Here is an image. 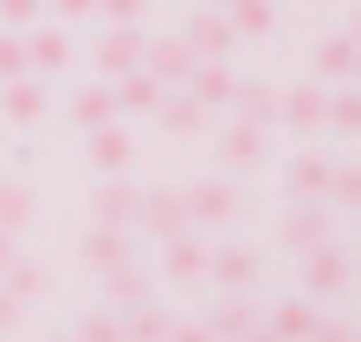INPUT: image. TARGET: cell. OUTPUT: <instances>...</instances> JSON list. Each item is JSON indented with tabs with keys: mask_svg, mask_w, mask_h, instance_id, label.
Masks as SVG:
<instances>
[{
	"mask_svg": "<svg viewBox=\"0 0 361 342\" xmlns=\"http://www.w3.org/2000/svg\"><path fill=\"white\" fill-rule=\"evenodd\" d=\"M310 342H355V336H348V323H323V317H316Z\"/></svg>",
	"mask_w": 361,
	"mask_h": 342,
	"instance_id": "obj_37",
	"label": "cell"
},
{
	"mask_svg": "<svg viewBox=\"0 0 361 342\" xmlns=\"http://www.w3.org/2000/svg\"><path fill=\"white\" fill-rule=\"evenodd\" d=\"M135 220H142L161 245L174 239V233H188V207H180V194H168V188H155V194H135Z\"/></svg>",
	"mask_w": 361,
	"mask_h": 342,
	"instance_id": "obj_3",
	"label": "cell"
},
{
	"mask_svg": "<svg viewBox=\"0 0 361 342\" xmlns=\"http://www.w3.org/2000/svg\"><path fill=\"white\" fill-rule=\"evenodd\" d=\"M271 329H278L284 342H310V329H316V310L303 304V297H290V304H278V310H271Z\"/></svg>",
	"mask_w": 361,
	"mask_h": 342,
	"instance_id": "obj_29",
	"label": "cell"
},
{
	"mask_svg": "<svg viewBox=\"0 0 361 342\" xmlns=\"http://www.w3.org/2000/svg\"><path fill=\"white\" fill-rule=\"evenodd\" d=\"M65 65H71V39H65V26H39V32L26 39V71L52 78V71H65Z\"/></svg>",
	"mask_w": 361,
	"mask_h": 342,
	"instance_id": "obj_9",
	"label": "cell"
},
{
	"mask_svg": "<svg viewBox=\"0 0 361 342\" xmlns=\"http://www.w3.org/2000/svg\"><path fill=\"white\" fill-rule=\"evenodd\" d=\"M0 78H7V84L26 78V39H13V32L0 39Z\"/></svg>",
	"mask_w": 361,
	"mask_h": 342,
	"instance_id": "obj_34",
	"label": "cell"
},
{
	"mask_svg": "<svg viewBox=\"0 0 361 342\" xmlns=\"http://www.w3.org/2000/svg\"><path fill=\"white\" fill-rule=\"evenodd\" d=\"M239 342H284V336H278V329H245Z\"/></svg>",
	"mask_w": 361,
	"mask_h": 342,
	"instance_id": "obj_42",
	"label": "cell"
},
{
	"mask_svg": "<svg viewBox=\"0 0 361 342\" xmlns=\"http://www.w3.org/2000/svg\"><path fill=\"white\" fill-rule=\"evenodd\" d=\"M110 97H116V110H129V116H155V104H161L168 91H161V84H155L142 65H135L129 78H116V91H110Z\"/></svg>",
	"mask_w": 361,
	"mask_h": 342,
	"instance_id": "obj_11",
	"label": "cell"
},
{
	"mask_svg": "<svg viewBox=\"0 0 361 342\" xmlns=\"http://www.w3.org/2000/svg\"><path fill=\"white\" fill-rule=\"evenodd\" d=\"M84 265H90V271H116V265H129V239H123V226H90V233H84Z\"/></svg>",
	"mask_w": 361,
	"mask_h": 342,
	"instance_id": "obj_12",
	"label": "cell"
},
{
	"mask_svg": "<svg viewBox=\"0 0 361 342\" xmlns=\"http://www.w3.org/2000/svg\"><path fill=\"white\" fill-rule=\"evenodd\" d=\"M219 161H226V168H258V161H264V130L233 123V130L219 136Z\"/></svg>",
	"mask_w": 361,
	"mask_h": 342,
	"instance_id": "obj_15",
	"label": "cell"
},
{
	"mask_svg": "<svg viewBox=\"0 0 361 342\" xmlns=\"http://www.w3.org/2000/svg\"><path fill=\"white\" fill-rule=\"evenodd\" d=\"M20 310H26V304H20V297H7V291H0V336H7V329L20 323Z\"/></svg>",
	"mask_w": 361,
	"mask_h": 342,
	"instance_id": "obj_39",
	"label": "cell"
},
{
	"mask_svg": "<svg viewBox=\"0 0 361 342\" xmlns=\"http://www.w3.org/2000/svg\"><path fill=\"white\" fill-rule=\"evenodd\" d=\"M26 220H32V188L7 175V181H0V233H20Z\"/></svg>",
	"mask_w": 361,
	"mask_h": 342,
	"instance_id": "obj_25",
	"label": "cell"
},
{
	"mask_svg": "<svg viewBox=\"0 0 361 342\" xmlns=\"http://www.w3.org/2000/svg\"><path fill=\"white\" fill-rule=\"evenodd\" d=\"M323 200L329 207H361V168H329V188H323Z\"/></svg>",
	"mask_w": 361,
	"mask_h": 342,
	"instance_id": "obj_32",
	"label": "cell"
},
{
	"mask_svg": "<svg viewBox=\"0 0 361 342\" xmlns=\"http://www.w3.org/2000/svg\"><path fill=\"white\" fill-rule=\"evenodd\" d=\"M180 46H188V52H200V59H226V52L239 46V39H233V26H226V13L200 7V13L188 20V32H180Z\"/></svg>",
	"mask_w": 361,
	"mask_h": 342,
	"instance_id": "obj_5",
	"label": "cell"
},
{
	"mask_svg": "<svg viewBox=\"0 0 361 342\" xmlns=\"http://www.w3.org/2000/svg\"><path fill=\"white\" fill-rule=\"evenodd\" d=\"M207 271L226 284V291H252L258 284V259L245 245H226V252H207Z\"/></svg>",
	"mask_w": 361,
	"mask_h": 342,
	"instance_id": "obj_13",
	"label": "cell"
},
{
	"mask_svg": "<svg viewBox=\"0 0 361 342\" xmlns=\"http://www.w3.org/2000/svg\"><path fill=\"white\" fill-rule=\"evenodd\" d=\"M233 110H239V123L264 130V123H278V91L271 84H233Z\"/></svg>",
	"mask_w": 361,
	"mask_h": 342,
	"instance_id": "obj_19",
	"label": "cell"
},
{
	"mask_svg": "<svg viewBox=\"0 0 361 342\" xmlns=\"http://www.w3.org/2000/svg\"><path fill=\"white\" fill-rule=\"evenodd\" d=\"M168 329H174V317L155 310L149 297H142V304H129V317H123V342H168Z\"/></svg>",
	"mask_w": 361,
	"mask_h": 342,
	"instance_id": "obj_21",
	"label": "cell"
},
{
	"mask_svg": "<svg viewBox=\"0 0 361 342\" xmlns=\"http://www.w3.org/2000/svg\"><path fill=\"white\" fill-rule=\"evenodd\" d=\"M90 213H97V226H129L135 220V188L129 181H104L97 200H90Z\"/></svg>",
	"mask_w": 361,
	"mask_h": 342,
	"instance_id": "obj_20",
	"label": "cell"
},
{
	"mask_svg": "<svg viewBox=\"0 0 361 342\" xmlns=\"http://www.w3.org/2000/svg\"><path fill=\"white\" fill-rule=\"evenodd\" d=\"M0 278H7L0 291H7V297H20V304H32V297L45 291V271H39V265H26V259H13V265L0 271Z\"/></svg>",
	"mask_w": 361,
	"mask_h": 342,
	"instance_id": "obj_31",
	"label": "cell"
},
{
	"mask_svg": "<svg viewBox=\"0 0 361 342\" xmlns=\"http://www.w3.org/2000/svg\"><path fill=\"white\" fill-rule=\"evenodd\" d=\"M188 97H194L200 110L233 104V71H226L219 59H194V71H188Z\"/></svg>",
	"mask_w": 361,
	"mask_h": 342,
	"instance_id": "obj_8",
	"label": "cell"
},
{
	"mask_svg": "<svg viewBox=\"0 0 361 342\" xmlns=\"http://www.w3.org/2000/svg\"><path fill=\"white\" fill-rule=\"evenodd\" d=\"M129 161H135V136H129V130H116V123L90 130V168H104V175H123Z\"/></svg>",
	"mask_w": 361,
	"mask_h": 342,
	"instance_id": "obj_10",
	"label": "cell"
},
{
	"mask_svg": "<svg viewBox=\"0 0 361 342\" xmlns=\"http://www.w3.org/2000/svg\"><path fill=\"white\" fill-rule=\"evenodd\" d=\"M355 39L348 32H336V39H323V46H316V71H323V78H355Z\"/></svg>",
	"mask_w": 361,
	"mask_h": 342,
	"instance_id": "obj_27",
	"label": "cell"
},
{
	"mask_svg": "<svg viewBox=\"0 0 361 342\" xmlns=\"http://www.w3.org/2000/svg\"><path fill=\"white\" fill-rule=\"evenodd\" d=\"M0 110H7V123H39V116H45V84H39L32 71L13 78L7 97H0Z\"/></svg>",
	"mask_w": 361,
	"mask_h": 342,
	"instance_id": "obj_16",
	"label": "cell"
},
{
	"mask_svg": "<svg viewBox=\"0 0 361 342\" xmlns=\"http://www.w3.org/2000/svg\"><path fill=\"white\" fill-rule=\"evenodd\" d=\"M342 284H348V252L329 245V239L310 245V252H303V291H310V297H336Z\"/></svg>",
	"mask_w": 361,
	"mask_h": 342,
	"instance_id": "obj_1",
	"label": "cell"
},
{
	"mask_svg": "<svg viewBox=\"0 0 361 342\" xmlns=\"http://www.w3.org/2000/svg\"><path fill=\"white\" fill-rule=\"evenodd\" d=\"M168 342H213V336H207V323H174Z\"/></svg>",
	"mask_w": 361,
	"mask_h": 342,
	"instance_id": "obj_38",
	"label": "cell"
},
{
	"mask_svg": "<svg viewBox=\"0 0 361 342\" xmlns=\"http://www.w3.org/2000/svg\"><path fill=\"white\" fill-rule=\"evenodd\" d=\"M180 207H188V226H226L239 213V194L226 181H194L188 194H180Z\"/></svg>",
	"mask_w": 361,
	"mask_h": 342,
	"instance_id": "obj_2",
	"label": "cell"
},
{
	"mask_svg": "<svg viewBox=\"0 0 361 342\" xmlns=\"http://www.w3.org/2000/svg\"><path fill=\"white\" fill-rule=\"evenodd\" d=\"M142 7H149V0H97V13H110L116 26H135V20H142Z\"/></svg>",
	"mask_w": 361,
	"mask_h": 342,
	"instance_id": "obj_35",
	"label": "cell"
},
{
	"mask_svg": "<svg viewBox=\"0 0 361 342\" xmlns=\"http://www.w3.org/2000/svg\"><path fill=\"white\" fill-rule=\"evenodd\" d=\"M78 342H123V317L116 310H90L84 329H78Z\"/></svg>",
	"mask_w": 361,
	"mask_h": 342,
	"instance_id": "obj_33",
	"label": "cell"
},
{
	"mask_svg": "<svg viewBox=\"0 0 361 342\" xmlns=\"http://www.w3.org/2000/svg\"><path fill=\"white\" fill-rule=\"evenodd\" d=\"M142 46H149V39L135 32V26H110V32L97 39V71H104V78H129L135 65H142Z\"/></svg>",
	"mask_w": 361,
	"mask_h": 342,
	"instance_id": "obj_4",
	"label": "cell"
},
{
	"mask_svg": "<svg viewBox=\"0 0 361 342\" xmlns=\"http://www.w3.org/2000/svg\"><path fill=\"white\" fill-rule=\"evenodd\" d=\"M207 7H226V0H207Z\"/></svg>",
	"mask_w": 361,
	"mask_h": 342,
	"instance_id": "obj_43",
	"label": "cell"
},
{
	"mask_svg": "<svg viewBox=\"0 0 361 342\" xmlns=\"http://www.w3.org/2000/svg\"><path fill=\"white\" fill-rule=\"evenodd\" d=\"M142 71L161 84V91H168V84H188V71H194V52L180 46V39H149V46H142Z\"/></svg>",
	"mask_w": 361,
	"mask_h": 342,
	"instance_id": "obj_7",
	"label": "cell"
},
{
	"mask_svg": "<svg viewBox=\"0 0 361 342\" xmlns=\"http://www.w3.org/2000/svg\"><path fill=\"white\" fill-rule=\"evenodd\" d=\"M39 13V0H0V20H7V26H26Z\"/></svg>",
	"mask_w": 361,
	"mask_h": 342,
	"instance_id": "obj_36",
	"label": "cell"
},
{
	"mask_svg": "<svg viewBox=\"0 0 361 342\" xmlns=\"http://www.w3.org/2000/svg\"><path fill=\"white\" fill-rule=\"evenodd\" d=\"M59 342H78V336H59Z\"/></svg>",
	"mask_w": 361,
	"mask_h": 342,
	"instance_id": "obj_44",
	"label": "cell"
},
{
	"mask_svg": "<svg viewBox=\"0 0 361 342\" xmlns=\"http://www.w3.org/2000/svg\"><path fill=\"white\" fill-rule=\"evenodd\" d=\"M278 239H284V245L297 252V259H303L310 245H323V239H329V213L316 207V200H297V207L284 213V226H278Z\"/></svg>",
	"mask_w": 361,
	"mask_h": 342,
	"instance_id": "obj_6",
	"label": "cell"
},
{
	"mask_svg": "<svg viewBox=\"0 0 361 342\" xmlns=\"http://www.w3.org/2000/svg\"><path fill=\"white\" fill-rule=\"evenodd\" d=\"M226 26H233V39L271 32V0H226Z\"/></svg>",
	"mask_w": 361,
	"mask_h": 342,
	"instance_id": "obj_23",
	"label": "cell"
},
{
	"mask_svg": "<svg viewBox=\"0 0 361 342\" xmlns=\"http://www.w3.org/2000/svg\"><path fill=\"white\" fill-rule=\"evenodd\" d=\"M97 278H104L110 304H142V297H149V278L135 271V265H116V271H97Z\"/></svg>",
	"mask_w": 361,
	"mask_h": 342,
	"instance_id": "obj_30",
	"label": "cell"
},
{
	"mask_svg": "<svg viewBox=\"0 0 361 342\" xmlns=\"http://www.w3.org/2000/svg\"><path fill=\"white\" fill-rule=\"evenodd\" d=\"M278 116L290 123L297 136H303V130H323V91H316V84H297V91H284V97H278Z\"/></svg>",
	"mask_w": 361,
	"mask_h": 342,
	"instance_id": "obj_14",
	"label": "cell"
},
{
	"mask_svg": "<svg viewBox=\"0 0 361 342\" xmlns=\"http://www.w3.org/2000/svg\"><path fill=\"white\" fill-rule=\"evenodd\" d=\"M71 123H78V130H104V123H116V97H110V84H84V91L71 97Z\"/></svg>",
	"mask_w": 361,
	"mask_h": 342,
	"instance_id": "obj_17",
	"label": "cell"
},
{
	"mask_svg": "<svg viewBox=\"0 0 361 342\" xmlns=\"http://www.w3.org/2000/svg\"><path fill=\"white\" fill-rule=\"evenodd\" d=\"M323 123L342 130V136H361V91H355V84L336 91V97H323Z\"/></svg>",
	"mask_w": 361,
	"mask_h": 342,
	"instance_id": "obj_28",
	"label": "cell"
},
{
	"mask_svg": "<svg viewBox=\"0 0 361 342\" xmlns=\"http://www.w3.org/2000/svg\"><path fill=\"white\" fill-rule=\"evenodd\" d=\"M245 329H252V304H245V291H226V304L213 310L207 336H213V342H239Z\"/></svg>",
	"mask_w": 361,
	"mask_h": 342,
	"instance_id": "obj_22",
	"label": "cell"
},
{
	"mask_svg": "<svg viewBox=\"0 0 361 342\" xmlns=\"http://www.w3.org/2000/svg\"><path fill=\"white\" fill-rule=\"evenodd\" d=\"M329 168H336V161H323V155H297V168H290V194H297V200H323Z\"/></svg>",
	"mask_w": 361,
	"mask_h": 342,
	"instance_id": "obj_24",
	"label": "cell"
},
{
	"mask_svg": "<svg viewBox=\"0 0 361 342\" xmlns=\"http://www.w3.org/2000/svg\"><path fill=\"white\" fill-rule=\"evenodd\" d=\"M52 7H59L65 20H84V13H97V0H52Z\"/></svg>",
	"mask_w": 361,
	"mask_h": 342,
	"instance_id": "obj_40",
	"label": "cell"
},
{
	"mask_svg": "<svg viewBox=\"0 0 361 342\" xmlns=\"http://www.w3.org/2000/svg\"><path fill=\"white\" fill-rule=\"evenodd\" d=\"M155 116H161V130H168V136H194L200 123H207V110H200L194 97H161Z\"/></svg>",
	"mask_w": 361,
	"mask_h": 342,
	"instance_id": "obj_26",
	"label": "cell"
},
{
	"mask_svg": "<svg viewBox=\"0 0 361 342\" xmlns=\"http://www.w3.org/2000/svg\"><path fill=\"white\" fill-rule=\"evenodd\" d=\"M168 278H174V284L207 278V245H200L194 233H174V239H168Z\"/></svg>",
	"mask_w": 361,
	"mask_h": 342,
	"instance_id": "obj_18",
	"label": "cell"
},
{
	"mask_svg": "<svg viewBox=\"0 0 361 342\" xmlns=\"http://www.w3.org/2000/svg\"><path fill=\"white\" fill-rule=\"evenodd\" d=\"M13 259H20V252H13V233H0V271H7Z\"/></svg>",
	"mask_w": 361,
	"mask_h": 342,
	"instance_id": "obj_41",
	"label": "cell"
}]
</instances>
